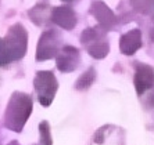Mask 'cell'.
I'll return each mask as SVG.
<instances>
[{
	"mask_svg": "<svg viewBox=\"0 0 154 145\" xmlns=\"http://www.w3.org/2000/svg\"><path fill=\"white\" fill-rule=\"evenodd\" d=\"M26 31L20 24L11 26L7 36L0 39V65L8 64L24 57L26 51Z\"/></svg>",
	"mask_w": 154,
	"mask_h": 145,
	"instance_id": "6da1fadb",
	"label": "cell"
},
{
	"mask_svg": "<svg viewBox=\"0 0 154 145\" xmlns=\"http://www.w3.org/2000/svg\"><path fill=\"white\" fill-rule=\"evenodd\" d=\"M32 111V99L31 97L22 93H15L11 97V101L8 104L7 113H6V124L7 127L14 131H20L26 119L29 117V113Z\"/></svg>",
	"mask_w": 154,
	"mask_h": 145,
	"instance_id": "7a4b0ae2",
	"label": "cell"
},
{
	"mask_svg": "<svg viewBox=\"0 0 154 145\" xmlns=\"http://www.w3.org/2000/svg\"><path fill=\"white\" fill-rule=\"evenodd\" d=\"M81 43L85 46L88 53L96 60H103L110 51V44L106 37V32L99 26L85 29L81 36Z\"/></svg>",
	"mask_w": 154,
	"mask_h": 145,
	"instance_id": "3957f363",
	"label": "cell"
},
{
	"mask_svg": "<svg viewBox=\"0 0 154 145\" xmlns=\"http://www.w3.org/2000/svg\"><path fill=\"white\" fill-rule=\"evenodd\" d=\"M35 89L39 97L42 105H50L54 98V94L57 91V80L54 78L53 72L40 71L36 73L35 78Z\"/></svg>",
	"mask_w": 154,
	"mask_h": 145,
	"instance_id": "277c9868",
	"label": "cell"
},
{
	"mask_svg": "<svg viewBox=\"0 0 154 145\" xmlns=\"http://www.w3.org/2000/svg\"><path fill=\"white\" fill-rule=\"evenodd\" d=\"M58 46H60V35L57 31H47L42 35L38 44V50H36V60L43 61L53 58L58 51Z\"/></svg>",
	"mask_w": 154,
	"mask_h": 145,
	"instance_id": "5b68a950",
	"label": "cell"
},
{
	"mask_svg": "<svg viewBox=\"0 0 154 145\" xmlns=\"http://www.w3.org/2000/svg\"><path fill=\"white\" fill-rule=\"evenodd\" d=\"M133 81H135L136 94L142 96L143 93H146L154 86V68L143 62H135Z\"/></svg>",
	"mask_w": 154,
	"mask_h": 145,
	"instance_id": "8992f818",
	"label": "cell"
},
{
	"mask_svg": "<svg viewBox=\"0 0 154 145\" xmlns=\"http://www.w3.org/2000/svg\"><path fill=\"white\" fill-rule=\"evenodd\" d=\"M90 13L99 22V28H101L104 32L111 31L115 26V22H117L115 14L104 1H100V0L94 1L90 7Z\"/></svg>",
	"mask_w": 154,
	"mask_h": 145,
	"instance_id": "52a82bcc",
	"label": "cell"
},
{
	"mask_svg": "<svg viewBox=\"0 0 154 145\" xmlns=\"http://www.w3.org/2000/svg\"><path fill=\"white\" fill-rule=\"evenodd\" d=\"M79 62V51L72 46L63 47L57 55V67L61 72H72L78 68Z\"/></svg>",
	"mask_w": 154,
	"mask_h": 145,
	"instance_id": "ba28073f",
	"label": "cell"
},
{
	"mask_svg": "<svg viewBox=\"0 0 154 145\" xmlns=\"http://www.w3.org/2000/svg\"><path fill=\"white\" fill-rule=\"evenodd\" d=\"M142 47V32L139 28L131 29L119 39V50L124 55H133Z\"/></svg>",
	"mask_w": 154,
	"mask_h": 145,
	"instance_id": "9c48e42d",
	"label": "cell"
},
{
	"mask_svg": "<svg viewBox=\"0 0 154 145\" xmlns=\"http://www.w3.org/2000/svg\"><path fill=\"white\" fill-rule=\"evenodd\" d=\"M51 18H53V22H56L58 26L67 29V31L74 29L75 28V25H76L75 13H74L72 8L67 7V6H61V7L54 8Z\"/></svg>",
	"mask_w": 154,
	"mask_h": 145,
	"instance_id": "30bf717a",
	"label": "cell"
},
{
	"mask_svg": "<svg viewBox=\"0 0 154 145\" xmlns=\"http://www.w3.org/2000/svg\"><path fill=\"white\" fill-rule=\"evenodd\" d=\"M133 10L142 15L154 14V0H131Z\"/></svg>",
	"mask_w": 154,
	"mask_h": 145,
	"instance_id": "8fae6325",
	"label": "cell"
},
{
	"mask_svg": "<svg viewBox=\"0 0 154 145\" xmlns=\"http://www.w3.org/2000/svg\"><path fill=\"white\" fill-rule=\"evenodd\" d=\"M94 78H96V71H94V68H89L85 73L79 78L78 83H76V89H88L92 83L94 81Z\"/></svg>",
	"mask_w": 154,
	"mask_h": 145,
	"instance_id": "7c38bea8",
	"label": "cell"
},
{
	"mask_svg": "<svg viewBox=\"0 0 154 145\" xmlns=\"http://www.w3.org/2000/svg\"><path fill=\"white\" fill-rule=\"evenodd\" d=\"M40 142L39 145H51V138H50V129L47 126L46 122H43L40 124Z\"/></svg>",
	"mask_w": 154,
	"mask_h": 145,
	"instance_id": "4fadbf2b",
	"label": "cell"
},
{
	"mask_svg": "<svg viewBox=\"0 0 154 145\" xmlns=\"http://www.w3.org/2000/svg\"><path fill=\"white\" fill-rule=\"evenodd\" d=\"M149 39L151 40V42H154V14L151 15L150 18V25H149Z\"/></svg>",
	"mask_w": 154,
	"mask_h": 145,
	"instance_id": "5bb4252c",
	"label": "cell"
},
{
	"mask_svg": "<svg viewBox=\"0 0 154 145\" xmlns=\"http://www.w3.org/2000/svg\"><path fill=\"white\" fill-rule=\"evenodd\" d=\"M147 102H149V105H150L151 108H154V90L149 94V99H147Z\"/></svg>",
	"mask_w": 154,
	"mask_h": 145,
	"instance_id": "9a60e30c",
	"label": "cell"
},
{
	"mask_svg": "<svg viewBox=\"0 0 154 145\" xmlns=\"http://www.w3.org/2000/svg\"><path fill=\"white\" fill-rule=\"evenodd\" d=\"M63 1H72V0H63Z\"/></svg>",
	"mask_w": 154,
	"mask_h": 145,
	"instance_id": "2e32d148",
	"label": "cell"
}]
</instances>
